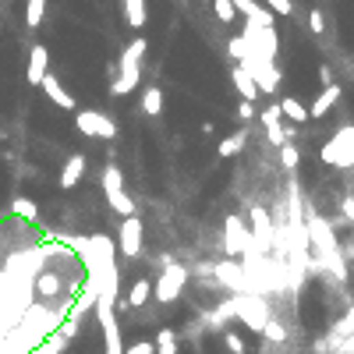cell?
I'll use <instances>...</instances> for the list:
<instances>
[{
	"mask_svg": "<svg viewBox=\"0 0 354 354\" xmlns=\"http://www.w3.org/2000/svg\"><path fill=\"white\" fill-rule=\"evenodd\" d=\"M227 47H231V57H238V68H244L248 75L255 78L259 92H266V96H273V92H277V86H280V71H277L273 60L262 57L259 50H252L241 36H234Z\"/></svg>",
	"mask_w": 354,
	"mask_h": 354,
	"instance_id": "1",
	"label": "cell"
},
{
	"mask_svg": "<svg viewBox=\"0 0 354 354\" xmlns=\"http://www.w3.org/2000/svg\"><path fill=\"white\" fill-rule=\"evenodd\" d=\"M305 231H308V241H312V248L319 252V262L329 269L333 277H337L340 283L347 280V269H344V259H340V244H337V238H333V227L323 220V216H316V213H308V220H305Z\"/></svg>",
	"mask_w": 354,
	"mask_h": 354,
	"instance_id": "2",
	"label": "cell"
},
{
	"mask_svg": "<svg viewBox=\"0 0 354 354\" xmlns=\"http://www.w3.org/2000/svg\"><path fill=\"white\" fill-rule=\"evenodd\" d=\"M145 36L131 39L128 47H124L121 60H117V71L110 68V92L114 96H128L138 81H142V60H145Z\"/></svg>",
	"mask_w": 354,
	"mask_h": 354,
	"instance_id": "3",
	"label": "cell"
},
{
	"mask_svg": "<svg viewBox=\"0 0 354 354\" xmlns=\"http://www.w3.org/2000/svg\"><path fill=\"white\" fill-rule=\"evenodd\" d=\"M220 312H227V316H238L248 329H255V333H262L266 323L273 319V316H269V305H266L262 294H238L234 301H227Z\"/></svg>",
	"mask_w": 354,
	"mask_h": 354,
	"instance_id": "4",
	"label": "cell"
},
{
	"mask_svg": "<svg viewBox=\"0 0 354 354\" xmlns=\"http://www.w3.org/2000/svg\"><path fill=\"white\" fill-rule=\"evenodd\" d=\"M96 319L103 326V354H124V344H121V326L114 319V294H103L96 298Z\"/></svg>",
	"mask_w": 354,
	"mask_h": 354,
	"instance_id": "5",
	"label": "cell"
},
{
	"mask_svg": "<svg viewBox=\"0 0 354 354\" xmlns=\"http://www.w3.org/2000/svg\"><path fill=\"white\" fill-rule=\"evenodd\" d=\"M184 283H188V269H184L181 262H166L163 273H160V280L153 283V294H156L160 305H170V301L181 298Z\"/></svg>",
	"mask_w": 354,
	"mask_h": 354,
	"instance_id": "6",
	"label": "cell"
},
{
	"mask_svg": "<svg viewBox=\"0 0 354 354\" xmlns=\"http://www.w3.org/2000/svg\"><path fill=\"white\" fill-rule=\"evenodd\" d=\"M323 163L340 166V170L354 166V124L351 128H340L337 135H333V142L323 145Z\"/></svg>",
	"mask_w": 354,
	"mask_h": 354,
	"instance_id": "7",
	"label": "cell"
},
{
	"mask_svg": "<svg viewBox=\"0 0 354 354\" xmlns=\"http://www.w3.org/2000/svg\"><path fill=\"white\" fill-rule=\"evenodd\" d=\"M103 192H107V202H110V210L121 213V216H135V202L128 199V192H124V177L121 170L110 163L107 170H103Z\"/></svg>",
	"mask_w": 354,
	"mask_h": 354,
	"instance_id": "8",
	"label": "cell"
},
{
	"mask_svg": "<svg viewBox=\"0 0 354 354\" xmlns=\"http://www.w3.org/2000/svg\"><path fill=\"white\" fill-rule=\"evenodd\" d=\"M75 124H78V131L89 135V138H114L117 135V124L107 114H99V110H78Z\"/></svg>",
	"mask_w": 354,
	"mask_h": 354,
	"instance_id": "9",
	"label": "cell"
},
{
	"mask_svg": "<svg viewBox=\"0 0 354 354\" xmlns=\"http://www.w3.org/2000/svg\"><path fill=\"white\" fill-rule=\"evenodd\" d=\"M216 280L223 283V287H231L234 294H252V283H248V273H244V266H238V262H216Z\"/></svg>",
	"mask_w": 354,
	"mask_h": 354,
	"instance_id": "10",
	"label": "cell"
},
{
	"mask_svg": "<svg viewBox=\"0 0 354 354\" xmlns=\"http://www.w3.org/2000/svg\"><path fill=\"white\" fill-rule=\"evenodd\" d=\"M273 238H277V227L269 220V213L262 205H252V244L266 252V248H273Z\"/></svg>",
	"mask_w": 354,
	"mask_h": 354,
	"instance_id": "11",
	"label": "cell"
},
{
	"mask_svg": "<svg viewBox=\"0 0 354 354\" xmlns=\"http://www.w3.org/2000/svg\"><path fill=\"white\" fill-rule=\"evenodd\" d=\"M121 252L128 259H135L142 252V220L138 216H124V223H121Z\"/></svg>",
	"mask_w": 354,
	"mask_h": 354,
	"instance_id": "12",
	"label": "cell"
},
{
	"mask_svg": "<svg viewBox=\"0 0 354 354\" xmlns=\"http://www.w3.org/2000/svg\"><path fill=\"white\" fill-rule=\"evenodd\" d=\"M50 75V57L47 47H32L29 53V86H43V78Z\"/></svg>",
	"mask_w": 354,
	"mask_h": 354,
	"instance_id": "13",
	"label": "cell"
},
{
	"mask_svg": "<svg viewBox=\"0 0 354 354\" xmlns=\"http://www.w3.org/2000/svg\"><path fill=\"white\" fill-rule=\"evenodd\" d=\"M39 89H43V92H47V96L57 103L60 110H75V96H71L64 86H60V81H57V75H47V78H43V86H39Z\"/></svg>",
	"mask_w": 354,
	"mask_h": 354,
	"instance_id": "14",
	"label": "cell"
},
{
	"mask_svg": "<svg viewBox=\"0 0 354 354\" xmlns=\"http://www.w3.org/2000/svg\"><path fill=\"white\" fill-rule=\"evenodd\" d=\"M227 244H231V252H244L252 244V234H248V227L238 216H227Z\"/></svg>",
	"mask_w": 354,
	"mask_h": 354,
	"instance_id": "15",
	"label": "cell"
},
{
	"mask_svg": "<svg viewBox=\"0 0 354 354\" xmlns=\"http://www.w3.org/2000/svg\"><path fill=\"white\" fill-rule=\"evenodd\" d=\"M81 174H86V156H81V153H75L68 163H64V170H60V188H75V184L81 181Z\"/></svg>",
	"mask_w": 354,
	"mask_h": 354,
	"instance_id": "16",
	"label": "cell"
},
{
	"mask_svg": "<svg viewBox=\"0 0 354 354\" xmlns=\"http://www.w3.org/2000/svg\"><path fill=\"white\" fill-rule=\"evenodd\" d=\"M337 103H340V86H326L319 96H316V103H312V117H326L333 107H337Z\"/></svg>",
	"mask_w": 354,
	"mask_h": 354,
	"instance_id": "17",
	"label": "cell"
},
{
	"mask_svg": "<svg viewBox=\"0 0 354 354\" xmlns=\"http://www.w3.org/2000/svg\"><path fill=\"white\" fill-rule=\"evenodd\" d=\"M142 114L145 117H160L163 114V89L160 86H149L142 92Z\"/></svg>",
	"mask_w": 354,
	"mask_h": 354,
	"instance_id": "18",
	"label": "cell"
},
{
	"mask_svg": "<svg viewBox=\"0 0 354 354\" xmlns=\"http://www.w3.org/2000/svg\"><path fill=\"white\" fill-rule=\"evenodd\" d=\"M234 86H238L241 99H248V103H252V99L259 96V86H255V78L248 75L244 68H238V64H234Z\"/></svg>",
	"mask_w": 354,
	"mask_h": 354,
	"instance_id": "19",
	"label": "cell"
},
{
	"mask_svg": "<svg viewBox=\"0 0 354 354\" xmlns=\"http://www.w3.org/2000/svg\"><path fill=\"white\" fill-rule=\"evenodd\" d=\"M280 114L287 117V121H294V124H305L312 114H308V107L305 103H298V99H290V96H283L280 99Z\"/></svg>",
	"mask_w": 354,
	"mask_h": 354,
	"instance_id": "20",
	"label": "cell"
},
{
	"mask_svg": "<svg viewBox=\"0 0 354 354\" xmlns=\"http://www.w3.org/2000/svg\"><path fill=\"white\" fill-rule=\"evenodd\" d=\"M124 14H128V25L131 29H145V18H149L145 0H124Z\"/></svg>",
	"mask_w": 354,
	"mask_h": 354,
	"instance_id": "21",
	"label": "cell"
},
{
	"mask_svg": "<svg viewBox=\"0 0 354 354\" xmlns=\"http://www.w3.org/2000/svg\"><path fill=\"white\" fill-rule=\"evenodd\" d=\"M149 294H153V280H135L131 294H128V305H131V308H142L145 301H149Z\"/></svg>",
	"mask_w": 354,
	"mask_h": 354,
	"instance_id": "22",
	"label": "cell"
},
{
	"mask_svg": "<svg viewBox=\"0 0 354 354\" xmlns=\"http://www.w3.org/2000/svg\"><path fill=\"white\" fill-rule=\"evenodd\" d=\"M153 344H156V354H177V333L174 329H160Z\"/></svg>",
	"mask_w": 354,
	"mask_h": 354,
	"instance_id": "23",
	"label": "cell"
},
{
	"mask_svg": "<svg viewBox=\"0 0 354 354\" xmlns=\"http://www.w3.org/2000/svg\"><path fill=\"white\" fill-rule=\"evenodd\" d=\"M280 163H283V170H298V163H301V153H298V145H294V142L280 145Z\"/></svg>",
	"mask_w": 354,
	"mask_h": 354,
	"instance_id": "24",
	"label": "cell"
},
{
	"mask_svg": "<svg viewBox=\"0 0 354 354\" xmlns=\"http://www.w3.org/2000/svg\"><path fill=\"white\" fill-rule=\"evenodd\" d=\"M36 290H39L43 298H53V294H60V277H53V273H43V277L36 280Z\"/></svg>",
	"mask_w": 354,
	"mask_h": 354,
	"instance_id": "25",
	"label": "cell"
},
{
	"mask_svg": "<svg viewBox=\"0 0 354 354\" xmlns=\"http://www.w3.org/2000/svg\"><path fill=\"white\" fill-rule=\"evenodd\" d=\"M244 138H248L244 131H234L231 138H223V142L216 145V153H220V156H234V153L241 149V145H244Z\"/></svg>",
	"mask_w": 354,
	"mask_h": 354,
	"instance_id": "26",
	"label": "cell"
},
{
	"mask_svg": "<svg viewBox=\"0 0 354 354\" xmlns=\"http://www.w3.org/2000/svg\"><path fill=\"white\" fill-rule=\"evenodd\" d=\"M213 11H216V18H220L223 25H231V22H234V14H238L234 0H213Z\"/></svg>",
	"mask_w": 354,
	"mask_h": 354,
	"instance_id": "27",
	"label": "cell"
},
{
	"mask_svg": "<svg viewBox=\"0 0 354 354\" xmlns=\"http://www.w3.org/2000/svg\"><path fill=\"white\" fill-rule=\"evenodd\" d=\"M11 210H14V216H22V220H29V223L36 220V202H32V199H14Z\"/></svg>",
	"mask_w": 354,
	"mask_h": 354,
	"instance_id": "28",
	"label": "cell"
},
{
	"mask_svg": "<svg viewBox=\"0 0 354 354\" xmlns=\"http://www.w3.org/2000/svg\"><path fill=\"white\" fill-rule=\"evenodd\" d=\"M280 121H283L280 103H273V107H266V110H262V124H266V128H269V124H280Z\"/></svg>",
	"mask_w": 354,
	"mask_h": 354,
	"instance_id": "29",
	"label": "cell"
},
{
	"mask_svg": "<svg viewBox=\"0 0 354 354\" xmlns=\"http://www.w3.org/2000/svg\"><path fill=\"white\" fill-rule=\"evenodd\" d=\"M266 8L273 11V14H283V18L294 11V4H290V0H266Z\"/></svg>",
	"mask_w": 354,
	"mask_h": 354,
	"instance_id": "30",
	"label": "cell"
},
{
	"mask_svg": "<svg viewBox=\"0 0 354 354\" xmlns=\"http://www.w3.org/2000/svg\"><path fill=\"white\" fill-rule=\"evenodd\" d=\"M262 333H266V337H269V340H277V344H283V337H287V333H283V326H277L273 319H269V323H266V329H262Z\"/></svg>",
	"mask_w": 354,
	"mask_h": 354,
	"instance_id": "31",
	"label": "cell"
},
{
	"mask_svg": "<svg viewBox=\"0 0 354 354\" xmlns=\"http://www.w3.org/2000/svg\"><path fill=\"white\" fill-rule=\"evenodd\" d=\"M124 354H156V344L153 340H138V344H131Z\"/></svg>",
	"mask_w": 354,
	"mask_h": 354,
	"instance_id": "32",
	"label": "cell"
},
{
	"mask_svg": "<svg viewBox=\"0 0 354 354\" xmlns=\"http://www.w3.org/2000/svg\"><path fill=\"white\" fill-rule=\"evenodd\" d=\"M223 340H227V351H231V354H244V340L238 337V333H227Z\"/></svg>",
	"mask_w": 354,
	"mask_h": 354,
	"instance_id": "33",
	"label": "cell"
},
{
	"mask_svg": "<svg viewBox=\"0 0 354 354\" xmlns=\"http://www.w3.org/2000/svg\"><path fill=\"white\" fill-rule=\"evenodd\" d=\"M308 29L312 32H323V11H312L308 14Z\"/></svg>",
	"mask_w": 354,
	"mask_h": 354,
	"instance_id": "34",
	"label": "cell"
},
{
	"mask_svg": "<svg viewBox=\"0 0 354 354\" xmlns=\"http://www.w3.org/2000/svg\"><path fill=\"white\" fill-rule=\"evenodd\" d=\"M252 114H255V110H252V103H248V99H241V107H238V117H241V121H248Z\"/></svg>",
	"mask_w": 354,
	"mask_h": 354,
	"instance_id": "35",
	"label": "cell"
},
{
	"mask_svg": "<svg viewBox=\"0 0 354 354\" xmlns=\"http://www.w3.org/2000/svg\"><path fill=\"white\" fill-rule=\"evenodd\" d=\"M234 8H238L241 14H248V11H252V8H255V0H234Z\"/></svg>",
	"mask_w": 354,
	"mask_h": 354,
	"instance_id": "36",
	"label": "cell"
},
{
	"mask_svg": "<svg viewBox=\"0 0 354 354\" xmlns=\"http://www.w3.org/2000/svg\"><path fill=\"white\" fill-rule=\"evenodd\" d=\"M319 81H323V86H333V75H329V68H319Z\"/></svg>",
	"mask_w": 354,
	"mask_h": 354,
	"instance_id": "37",
	"label": "cell"
},
{
	"mask_svg": "<svg viewBox=\"0 0 354 354\" xmlns=\"http://www.w3.org/2000/svg\"><path fill=\"white\" fill-rule=\"evenodd\" d=\"M344 213H347V220H354V199H344Z\"/></svg>",
	"mask_w": 354,
	"mask_h": 354,
	"instance_id": "38",
	"label": "cell"
}]
</instances>
